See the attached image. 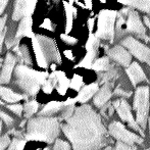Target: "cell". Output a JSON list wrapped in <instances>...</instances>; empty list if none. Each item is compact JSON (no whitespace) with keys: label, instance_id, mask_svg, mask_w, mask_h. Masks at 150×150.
Listing matches in <instances>:
<instances>
[{"label":"cell","instance_id":"3957f363","mask_svg":"<svg viewBox=\"0 0 150 150\" xmlns=\"http://www.w3.org/2000/svg\"><path fill=\"white\" fill-rule=\"evenodd\" d=\"M48 73L20 64L14 69V84L28 96H35L47 80Z\"/></svg>","mask_w":150,"mask_h":150},{"label":"cell","instance_id":"2e32d148","mask_svg":"<svg viewBox=\"0 0 150 150\" xmlns=\"http://www.w3.org/2000/svg\"><path fill=\"white\" fill-rule=\"evenodd\" d=\"M98 89V83H92L90 85L85 86L79 92L77 98H76V101H79L80 103H86L88 100H90L93 95H95V93L97 92Z\"/></svg>","mask_w":150,"mask_h":150},{"label":"cell","instance_id":"5bb4252c","mask_svg":"<svg viewBox=\"0 0 150 150\" xmlns=\"http://www.w3.org/2000/svg\"><path fill=\"white\" fill-rule=\"evenodd\" d=\"M112 96V92H111V85L105 83L100 89L97 90V92L95 93L94 99H93V102H94L95 106L101 107L105 104V103L108 102V100Z\"/></svg>","mask_w":150,"mask_h":150},{"label":"cell","instance_id":"e0dca14e","mask_svg":"<svg viewBox=\"0 0 150 150\" xmlns=\"http://www.w3.org/2000/svg\"><path fill=\"white\" fill-rule=\"evenodd\" d=\"M0 98L8 103H16L25 99V95L18 94L9 88L3 87L0 85Z\"/></svg>","mask_w":150,"mask_h":150},{"label":"cell","instance_id":"f546056e","mask_svg":"<svg viewBox=\"0 0 150 150\" xmlns=\"http://www.w3.org/2000/svg\"><path fill=\"white\" fill-rule=\"evenodd\" d=\"M52 150H71V145L61 139H55Z\"/></svg>","mask_w":150,"mask_h":150},{"label":"cell","instance_id":"e575fe53","mask_svg":"<svg viewBox=\"0 0 150 150\" xmlns=\"http://www.w3.org/2000/svg\"><path fill=\"white\" fill-rule=\"evenodd\" d=\"M36 6V0H28L27 3V9H26V16H31L32 13L35 10Z\"/></svg>","mask_w":150,"mask_h":150},{"label":"cell","instance_id":"4316f807","mask_svg":"<svg viewBox=\"0 0 150 150\" xmlns=\"http://www.w3.org/2000/svg\"><path fill=\"white\" fill-rule=\"evenodd\" d=\"M96 52H97V49L87 50V54H86V56L84 57V59L78 64V67L90 69L91 65H92V63H93V60H94L95 56H96Z\"/></svg>","mask_w":150,"mask_h":150},{"label":"cell","instance_id":"8d00e7d4","mask_svg":"<svg viewBox=\"0 0 150 150\" xmlns=\"http://www.w3.org/2000/svg\"><path fill=\"white\" fill-rule=\"evenodd\" d=\"M115 94H117V95H122V96H125V97H130L131 94H132V92H126V91L122 90L120 88H117V90L115 91Z\"/></svg>","mask_w":150,"mask_h":150},{"label":"cell","instance_id":"d6a6232c","mask_svg":"<svg viewBox=\"0 0 150 150\" xmlns=\"http://www.w3.org/2000/svg\"><path fill=\"white\" fill-rule=\"evenodd\" d=\"M115 150H137V147L135 146V145H130V144H127V143L119 141V142L117 143V145H115Z\"/></svg>","mask_w":150,"mask_h":150},{"label":"cell","instance_id":"ac0fdd59","mask_svg":"<svg viewBox=\"0 0 150 150\" xmlns=\"http://www.w3.org/2000/svg\"><path fill=\"white\" fill-rule=\"evenodd\" d=\"M32 39V44H33V49H34V53H35V57H36V61H37L38 67H42V69H46L48 67V63L46 61L45 57L43 55V52L41 50V47H40L39 43H38L37 38L35 37V35L31 38Z\"/></svg>","mask_w":150,"mask_h":150},{"label":"cell","instance_id":"d590c367","mask_svg":"<svg viewBox=\"0 0 150 150\" xmlns=\"http://www.w3.org/2000/svg\"><path fill=\"white\" fill-rule=\"evenodd\" d=\"M60 38L63 40V41L65 42V43L67 44H71V45H74V44H76L78 42V40L76 39V38H73L71 37V36H69L67 34H61Z\"/></svg>","mask_w":150,"mask_h":150},{"label":"cell","instance_id":"30bf717a","mask_svg":"<svg viewBox=\"0 0 150 150\" xmlns=\"http://www.w3.org/2000/svg\"><path fill=\"white\" fill-rule=\"evenodd\" d=\"M128 33H133L136 34L139 38H142V39H145V33H146V30H145L144 25L142 24L140 20V16H139L138 12L136 10L130 9L127 14V21L125 23V30Z\"/></svg>","mask_w":150,"mask_h":150},{"label":"cell","instance_id":"1f68e13d","mask_svg":"<svg viewBox=\"0 0 150 150\" xmlns=\"http://www.w3.org/2000/svg\"><path fill=\"white\" fill-rule=\"evenodd\" d=\"M8 109H9L10 111H12V112L14 113V115H16L18 117H21L23 113V105L22 104H18V103H13V104H9L7 105Z\"/></svg>","mask_w":150,"mask_h":150},{"label":"cell","instance_id":"9c48e42d","mask_svg":"<svg viewBox=\"0 0 150 150\" xmlns=\"http://www.w3.org/2000/svg\"><path fill=\"white\" fill-rule=\"evenodd\" d=\"M35 37L37 38L38 43H39L40 47H41V50L43 52V55L45 57L46 61H47V63H49L50 61L60 62V54L54 40L42 35H35Z\"/></svg>","mask_w":150,"mask_h":150},{"label":"cell","instance_id":"6da1fadb","mask_svg":"<svg viewBox=\"0 0 150 150\" xmlns=\"http://www.w3.org/2000/svg\"><path fill=\"white\" fill-rule=\"evenodd\" d=\"M74 150H97L108 142V133L101 117L90 105L83 104L60 125Z\"/></svg>","mask_w":150,"mask_h":150},{"label":"cell","instance_id":"9a60e30c","mask_svg":"<svg viewBox=\"0 0 150 150\" xmlns=\"http://www.w3.org/2000/svg\"><path fill=\"white\" fill-rule=\"evenodd\" d=\"M32 24H33V22H32L31 16H24L22 22H21L20 26H18V32H16L14 39L18 42L21 38H23V37H29V38L33 37L35 34L32 31Z\"/></svg>","mask_w":150,"mask_h":150},{"label":"cell","instance_id":"277c9868","mask_svg":"<svg viewBox=\"0 0 150 150\" xmlns=\"http://www.w3.org/2000/svg\"><path fill=\"white\" fill-rule=\"evenodd\" d=\"M149 87L141 86L136 89L133 109L136 111V122L142 130H145L149 117Z\"/></svg>","mask_w":150,"mask_h":150},{"label":"cell","instance_id":"60d3db41","mask_svg":"<svg viewBox=\"0 0 150 150\" xmlns=\"http://www.w3.org/2000/svg\"><path fill=\"white\" fill-rule=\"evenodd\" d=\"M64 55L67 56V58H69V59H74L73 53H71V50H65V51H64Z\"/></svg>","mask_w":150,"mask_h":150},{"label":"cell","instance_id":"7bdbcfd3","mask_svg":"<svg viewBox=\"0 0 150 150\" xmlns=\"http://www.w3.org/2000/svg\"><path fill=\"white\" fill-rule=\"evenodd\" d=\"M144 23L146 24V26L149 27V29H150V18H148V16H145L144 18Z\"/></svg>","mask_w":150,"mask_h":150},{"label":"cell","instance_id":"f1b7e54d","mask_svg":"<svg viewBox=\"0 0 150 150\" xmlns=\"http://www.w3.org/2000/svg\"><path fill=\"white\" fill-rule=\"evenodd\" d=\"M6 18L7 16H3V18H0V53L2 52V45H3L4 38H5V33H6Z\"/></svg>","mask_w":150,"mask_h":150},{"label":"cell","instance_id":"f35d334b","mask_svg":"<svg viewBox=\"0 0 150 150\" xmlns=\"http://www.w3.org/2000/svg\"><path fill=\"white\" fill-rule=\"evenodd\" d=\"M8 1H9V0H0V16L3 13V11H4V9H5L6 5H7Z\"/></svg>","mask_w":150,"mask_h":150},{"label":"cell","instance_id":"5b68a950","mask_svg":"<svg viewBox=\"0 0 150 150\" xmlns=\"http://www.w3.org/2000/svg\"><path fill=\"white\" fill-rule=\"evenodd\" d=\"M115 10L104 9L99 12L98 23H97V31L95 33L98 39L109 40L110 43L115 39V23L117 20Z\"/></svg>","mask_w":150,"mask_h":150},{"label":"cell","instance_id":"ffe728a7","mask_svg":"<svg viewBox=\"0 0 150 150\" xmlns=\"http://www.w3.org/2000/svg\"><path fill=\"white\" fill-rule=\"evenodd\" d=\"M119 2L150 13V0H119Z\"/></svg>","mask_w":150,"mask_h":150},{"label":"cell","instance_id":"4fadbf2b","mask_svg":"<svg viewBox=\"0 0 150 150\" xmlns=\"http://www.w3.org/2000/svg\"><path fill=\"white\" fill-rule=\"evenodd\" d=\"M126 71L131 83L133 84L134 87H136L137 84H139L140 82L147 81L146 75L144 74V71L142 69V67L139 65V63L137 62L130 63L128 65V67H127Z\"/></svg>","mask_w":150,"mask_h":150},{"label":"cell","instance_id":"d6986e66","mask_svg":"<svg viewBox=\"0 0 150 150\" xmlns=\"http://www.w3.org/2000/svg\"><path fill=\"white\" fill-rule=\"evenodd\" d=\"M64 106V103L57 102V101H52L45 105L43 109L39 112V115H46V117H53L56 113H59L61 109Z\"/></svg>","mask_w":150,"mask_h":150},{"label":"cell","instance_id":"4dcf8cb0","mask_svg":"<svg viewBox=\"0 0 150 150\" xmlns=\"http://www.w3.org/2000/svg\"><path fill=\"white\" fill-rule=\"evenodd\" d=\"M0 120H1L2 122H5L8 127L12 126V125H13V122H14L13 117H12L9 113L6 112L5 110H3V109H0Z\"/></svg>","mask_w":150,"mask_h":150},{"label":"cell","instance_id":"74e56055","mask_svg":"<svg viewBox=\"0 0 150 150\" xmlns=\"http://www.w3.org/2000/svg\"><path fill=\"white\" fill-rule=\"evenodd\" d=\"M42 28L44 29H47V30H50L52 31V27H51V22H50V20H48V18H46L45 21L43 22V24H42Z\"/></svg>","mask_w":150,"mask_h":150},{"label":"cell","instance_id":"83f0119b","mask_svg":"<svg viewBox=\"0 0 150 150\" xmlns=\"http://www.w3.org/2000/svg\"><path fill=\"white\" fill-rule=\"evenodd\" d=\"M25 145H26V140L14 138L12 139V141H10L7 150H24Z\"/></svg>","mask_w":150,"mask_h":150},{"label":"cell","instance_id":"8992f818","mask_svg":"<svg viewBox=\"0 0 150 150\" xmlns=\"http://www.w3.org/2000/svg\"><path fill=\"white\" fill-rule=\"evenodd\" d=\"M108 133L113 138L117 139V141H120V142L127 143V144L130 145L142 144L143 141H144L143 137H140L138 135L128 131L122 122H117V120H113V122H111L109 124Z\"/></svg>","mask_w":150,"mask_h":150},{"label":"cell","instance_id":"8fae6325","mask_svg":"<svg viewBox=\"0 0 150 150\" xmlns=\"http://www.w3.org/2000/svg\"><path fill=\"white\" fill-rule=\"evenodd\" d=\"M109 57H111L115 61L120 63L122 67H128L132 60V56L128 52L126 48H124L122 45H117L111 49L107 50Z\"/></svg>","mask_w":150,"mask_h":150},{"label":"cell","instance_id":"603a6c76","mask_svg":"<svg viewBox=\"0 0 150 150\" xmlns=\"http://www.w3.org/2000/svg\"><path fill=\"white\" fill-rule=\"evenodd\" d=\"M112 65H110L108 57H101L98 58L97 60H95V62L92 63L91 69H93L96 71H106L109 69H111Z\"/></svg>","mask_w":150,"mask_h":150},{"label":"cell","instance_id":"44dd1931","mask_svg":"<svg viewBox=\"0 0 150 150\" xmlns=\"http://www.w3.org/2000/svg\"><path fill=\"white\" fill-rule=\"evenodd\" d=\"M27 3H28V0H16L12 20L18 21L21 20L22 18H24V16H26Z\"/></svg>","mask_w":150,"mask_h":150},{"label":"cell","instance_id":"bcb514c9","mask_svg":"<svg viewBox=\"0 0 150 150\" xmlns=\"http://www.w3.org/2000/svg\"><path fill=\"white\" fill-rule=\"evenodd\" d=\"M100 1L102 2V3H104V2H105V0H100Z\"/></svg>","mask_w":150,"mask_h":150},{"label":"cell","instance_id":"836d02e7","mask_svg":"<svg viewBox=\"0 0 150 150\" xmlns=\"http://www.w3.org/2000/svg\"><path fill=\"white\" fill-rule=\"evenodd\" d=\"M10 138L8 135H3L0 136V150H5L8 147L10 143Z\"/></svg>","mask_w":150,"mask_h":150},{"label":"cell","instance_id":"7a4b0ae2","mask_svg":"<svg viewBox=\"0 0 150 150\" xmlns=\"http://www.w3.org/2000/svg\"><path fill=\"white\" fill-rule=\"evenodd\" d=\"M59 132L60 124L58 117L39 115L28 120L25 137L29 141H40L51 144L58 137Z\"/></svg>","mask_w":150,"mask_h":150},{"label":"cell","instance_id":"d4e9b609","mask_svg":"<svg viewBox=\"0 0 150 150\" xmlns=\"http://www.w3.org/2000/svg\"><path fill=\"white\" fill-rule=\"evenodd\" d=\"M38 108H39V104H38L37 101L31 100V101L26 102L24 106H23V111H24V113H25V117H26V119L32 117L38 111Z\"/></svg>","mask_w":150,"mask_h":150},{"label":"cell","instance_id":"7dc6e473","mask_svg":"<svg viewBox=\"0 0 150 150\" xmlns=\"http://www.w3.org/2000/svg\"><path fill=\"white\" fill-rule=\"evenodd\" d=\"M77 1H78V0H76V2H77Z\"/></svg>","mask_w":150,"mask_h":150},{"label":"cell","instance_id":"7c38bea8","mask_svg":"<svg viewBox=\"0 0 150 150\" xmlns=\"http://www.w3.org/2000/svg\"><path fill=\"white\" fill-rule=\"evenodd\" d=\"M16 62V56L12 53H10V52H8L6 54L5 60H4L3 67H2V71L0 73V85L7 84L10 82Z\"/></svg>","mask_w":150,"mask_h":150},{"label":"cell","instance_id":"52a82bcc","mask_svg":"<svg viewBox=\"0 0 150 150\" xmlns=\"http://www.w3.org/2000/svg\"><path fill=\"white\" fill-rule=\"evenodd\" d=\"M122 46L130 50L131 53L136 56L140 61L146 62L150 65V48L147 47L146 45L139 42L135 38L129 36L122 41Z\"/></svg>","mask_w":150,"mask_h":150},{"label":"cell","instance_id":"ee69618b","mask_svg":"<svg viewBox=\"0 0 150 150\" xmlns=\"http://www.w3.org/2000/svg\"><path fill=\"white\" fill-rule=\"evenodd\" d=\"M1 132H2V120H0V135H1Z\"/></svg>","mask_w":150,"mask_h":150},{"label":"cell","instance_id":"f6af8a7d","mask_svg":"<svg viewBox=\"0 0 150 150\" xmlns=\"http://www.w3.org/2000/svg\"><path fill=\"white\" fill-rule=\"evenodd\" d=\"M147 122H148V126H149V134H150V117H148V120H147Z\"/></svg>","mask_w":150,"mask_h":150},{"label":"cell","instance_id":"cb8c5ba5","mask_svg":"<svg viewBox=\"0 0 150 150\" xmlns=\"http://www.w3.org/2000/svg\"><path fill=\"white\" fill-rule=\"evenodd\" d=\"M63 6L65 9V16H67V26H65V34H69L73 28V18H74V7L71 3L63 1Z\"/></svg>","mask_w":150,"mask_h":150},{"label":"cell","instance_id":"ba28073f","mask_svg":"<svg viewBox=\"0 0 150 150\" xmlns=\"http://www.w3.org/2000/svg\"><path fill=\"white\" fill-rule=\"evenodd\" d=\"M112 106L115 108V110L117 111V115L122 119V120L127 122L130 127L134 130H136L137 132H139L141 134V137L144 138V130L140 128L138 124H137L136 120L133 117V113L131 111V107L129 105V103L127 102L125 99H120V100H115L113 101Z\"/></svg>","mask_w":150,"mask_h":150},{"label":"cell","instance_id":"b9f144b4","mask_svg":"<svg viewBox=\"0 0 150 150\" xmlns=\"http://www.w3.org/2000/svg\"><path fill=\"white\" fill-rule=\"evenodd\" d=\"M84 1H85L86 7L91 9V8H92V0H84Z\"/></svg>","mask_w":150,"mask_h":150},{"label":"cell","instance_id":"ab89813d","mask_svg":"<svg viewBox=\"0 0 150 150\" xmlns=\"http://www.w3.org/2000/svg\"><path fill=\"white\" fill-rule=\"evenodd\" d=\"M94 22L95 20L93 18H91L88 20V28H89V32L92 33V30H93V26H94Z\"/></svg>","mask_w":150,"mask_h":150},{"label":"cell","instance_id":"7402d4cb","mask_svg":"<svg viewBox=\"0 0 150 150\" xmlns=\"http://www.w3.org/2000/svg\"><path fill=\"white\" fill-rule=\"evenodd\" d=\"M13 49H14V52H16V53H18V57L24 61V62L28 63V64H31L32 59H31L30 52H29L27 45H18V44H16V45H14Z\"/></svg>","mask_w":150,"mask_h":150},{"label":"cell","instance_id":"484cf974","mask_svg":"<svg viewBox=\"0 0 150 150\" xmlns=\"http://www.w3.org/2000/svg\"><path fill=\"white\" fill-rule=\"evenodd\" d=\"M117 77V69H109L108 71H106V73L102 74V75H99V81L102 84H109V85L112 86L111 83V80H115V78Z\"/></svg>","mask_w":150,"mask_h":150}]
</instances>
